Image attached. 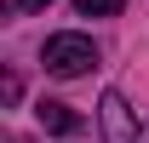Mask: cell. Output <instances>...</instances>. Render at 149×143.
<instances>
[{"label": "cell", "instance_id": "3957f363", "mask_svg": "<svg viewBox=\"0 0 149 143\" xmlns=\"http://www.w3.org/2000/svg\"><path fill=\"white\" fill-rule=\"evenodd\" d=\"M35 115H40V126H46V132H74V126H80V115H74L69 103H57V97H40Z\"/></svg>", "mask_w": 149, "mask_h": 143}, {"label": "cell", "instance_id": "277c9868", "mask_svg": "<svg viewBox=\"0 0 149 143\" xmlns=\"http://www.w3.org/2000/svg\"><path fill=\"white\" fill-rule=\"evenodd\" d=\"M120 6H126V0H74V12H80V17H115Z\"/></svg>", "mask_w": 149, "mask_h": 143}, {"label": "cell", "instance_id": "7a4b0ae2", "mask_svg": "<svg viewBox=\"0 0 149 143\" xmlns=\"http://www.w3.org/2000/svg\"><path fill=\"white\" fill-rule=\"evenodd\" d=\"M97 126H103V143H149V132H138L132 109L120 92H103L97 97Z\"/></svg>", "mask_w": 149, "mask_h": 143}, {"label": "cell", "instance_id": "6da1fadb", "mask_svg": "<svg viewBox=\"0 0 149 143\" xmlns=\"http://www.w3.org/2000/svg\"><path fill=\"white\" fill-rule=\"evenodd\" d=\"M40 63H46V74H57V80H80V74L97 63V46L86 35H52L46 52H40Z\"/></svg>", "mask_w": 149, "mask_h": 143}, {"label": "cell", "instance_id": "5b68a950", "mask_svg": "<svg viewBox=\"0 0 149 143\" xmlns=\"http://www.w3.org/2000/svg\"><path fill=\"white\" fill-rule=\"evenodd\" d=\"M23 12H46V6H52V0H17Z\"/></svg>", "mask_w": 149, "mask_h": 143}]
</instances>
